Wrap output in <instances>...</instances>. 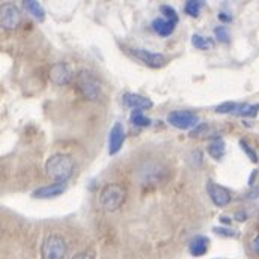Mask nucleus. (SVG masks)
Masks as SVG:
<instances>
[{"instance_id": "obj_26", "label": "nucleus", "mask_w": 259, "mask_h": 259, "mask_svg": "<svg viewBox=\"0 0 259 259\" xmlns=\"http://www.w3.org/2000/svg\"><path fill=\"white\" fill-rule=\"evenodd\" d=\"M209 125L208 124H202V125H199V127H196V130H193L192 133H190V136L192 137H205L208 133H209Z\"/></svg>"}, {"instance_id": "obj_32", "label": "nucleus", "mask_w": 259, "mask_h": 259, "mask_svg": "<svg viewBox=\"0 0 259 259\" xmlns=\"http://www.w3.org/2000/svg\"><path fill=\"white\" fill-rule=\"evenodd\" d=\"M220 222H222V223H228V225H229V223H231V219H228V217H220Z\"/></svg>"}, {"instance_id": "obj_9", "label": "nucleus", "mask_w": 259, "mask_h": 259, "mask_svg": "<svg viewBox=\"0 0 259 259\" xmlns=\"http://www.w3.org/2000/svg\"><path fill=\"white\" fill-rule=\"evenodd\" d=\"M49 78L50 81H53L58 86H64L66 83L71 81L72 78V71L71 66L65 62H59V64L52 65V68L49 69Z\"/></svg>"}, {"instance_id": "obj_30", "label": "nucleus", "mask_w": 259, "mask_h": 259, "mask_svg": "<svg viewBox=\"0 0 259 259\" xmlns=\"http://www.w3.org/2000/svg\"><path fill=\"white\" fill-rule=\"evenodd\" d=\"M243 214H244L243 211L237 212V215H235V220H238V222H244V220L247 219V215H243Z\"/></svg>"}, {"instance_id": "obj_11", "label": "nucleus", "mask_w": 259, "mask_h": 259, "mask_svg": "<svg viewBox=\"0 0 259 259\" xmlns=\"http://www.w3.org/2000/svg\"><path fill=\"white\" fill-rule=\"evenodd\" d=\"M122 103L125 107L128 109H133V110H148L151 109L154 104L152 101L148 98V97H143V95H139V94H125L122 97Z\"/></svg>"}, {"instance_id": "obj_15", "label": "nucleus", "mask_w": 259, "mask_h": 259, "mask_svg": "<svg viewBox=\"0 0 259 259\" xmlns=\"http://www.w3.org/2000/svg\"><path fill=\"white\" fill-rule=\"evenodd\" d=\"M24 9L38 21H44L46 20V9L42 8V5L36 0H24L23 2Z\"/></svg>"}, {"instance_id": "obj_2", "label": "nucleus", "mask_w": 259, "mask_h": 259, "mask_svg": "<svg viewBox=\"0 0 259 259\" xmlns=\"http://www.w3.org/2000/svg\"><path fill=\"white\" fill-rule=\"evenodd\" d=\"M75 88H77L78 94L83 98H86L88 101H98L101 97V92H103L100 81L88 69H81L77 72Z\"/></svg>"}, {"instance_id": "obj_19", "label": "nucleus", "mask_w": 259, "mask_h": 259, "mask_svg": "<svg viewBox=\"0 0 259 259\" xmlns=\"http://www.w3.org/2000/svg\"><path fill=\"white\" fill-rule=\"evenodd\" d=\"M130 119H131V124L139 128H145L151 125V119L143 113V110H133L130 115Z\"/></svg>"}, {"instance_id": "obj_25", "label": "nucleus", "mask_w": 259, "mask_h": 259, "mask_svg": "<svg viewBox=\"0 0 259 259\" xmlns=\"http://www.w3.org/2000/svg\"><path fill=\"white\" fill-rule=\"evenodd\" d=\"M214 234L217 235H222V237H228V238H234V237H238V232L231 229V228H226V226H219V228H214L212 229Z\"/></svg>"}, {"instance_id": "obj_21", "label": "nucleus", "mask_w": 259, "mask_h": 259, "mask_svg": "<svg viewBox=\"0 0 259 259\" xmlns=\"http://www.w3.org/2000/svg\"><path fill=\"white\" fill-rule=\"evenodd\" d=\"M214 36L219 42L222 44H228L231 41V35H229V30L225 27V26H215L214 27Z\"/></svg>"}, {"instance_id": "obj_6", "label": "nucleus", "mask_w": 259, "mask_h": 259, "mask_svg": "<svg viewBox=\"0 0 259 259\" xmlns=\"http://www.w3.org/2000/svg\"><path fill=\"white\" fill-rule=\"evenodd\" d=\"M0 23L6 30H15L21 24V12L14 3H3L0 11Z\"/></svg>"}, {"instance_id": "obj_27", "label": "nucleus", "mask_w": 259, "mask_h": 259, "mask_svg": "<svg viewBox=\"0 0 259 259\" xmlns=\"http://www.w3.org/2000/svg\"><path fill=\"white\" fill-rule=\"evenodd\" d=\"M252 250L255 255H259V234H256V237L252 241Z\"/></svg>"}, {"instance_id": "obj_1", "label": "nucleus", "mask_w": 259, "mask_h": 259, "mask_svg": "<svg viewBox=\"0 0 259 259\" xmlns=\"http://www.w3.org/2000/svg\"><path fill=\"white\" fill-rule=\"evenodd\" d=\"M74 172V161L66 154H53L46 161V175L55 183H66Z\"/></svg>"}, {"instance_id": "obj_17", "label": "nucleus", "mask_w": 259, "mask_h": 259, "mask_svg": "<svg viewBox=\"0 0 259 259\" xmlns=\"http://www.w3.org/2000/svg\"><path fill=\"white\" fill-rule=\"evenodd\" d=\"M259 113V104H247V103H243V104H238L237 106V110L234 115L237 116H243V118H256Z\"/></svg>"}, {"instance_id": "obj_24", "label": "nucleus", "mask_w": 259, "mask_h": 259, "mask_svg": "<svg viewBox=\"0 0 259 259\" xmlns=\"http://www.w3.org/2000/svg\"><path fill=\"white\" fill-rule=\"evenodd\" d=\"M237 106L238 103H232V101H228V103H222L220 106L215 107V113H235L237 110Z\"/></svg>"}, {"instance_id": "obj_4", "label": "nucleus", "mask_w": 259, "mask_h": 259, "mask_svg": "<svg viewBox=\"0 0 259 259\" xmlns=\"http://www.w3.org/2000/svg\"><path fill=\"white\" fill-rule=\"evenodd\" d=\"M66 250L68 246L64 238L61 235L52 234L44 240L41 247V255L42 259H65Z\"/></svg>"}, {"instance_id": "obj_3", "label": "nucleus", "mask_w": 259, "mask_h": 259, "mask_svg": "<svg viewBox=\"0 0 259 259\" xmlns=\"http://www.w3.org/2000/svg\"><path fill=\"white\" fill-rule=\"evenodd\" d=\"M125 200V189L121 184H107L103 187L98 196L100 205L106 211H116Z\"/></svg>"}, {"instance_id": "obj_16", "label": "nucleus", "mask_w": 259, "mask_h": 259, "mask_svg": "<svg viewBox=\"0 0 259 259\" xmlns=\"http://www.w3.org/2000/svg\"><path fill=\"white\" fill-rule=\"evenodd\" d=\"M225 149H226L225 142H223L220 137L214 139V140L208 145V154H209L214 160H222L223 155H225Z\"/></svg>"}, {"instance_id": "obj_23", "label": "nucleus", "mask_w": 259, "mask_h": 259, "mask_svg": "<svg viewBox=\"0 0 259 259\" xmlns=\"http://www.w3.org/2000/svg\"><path fill=\"white\" fill-rule=\"evenodd\" d=\"M240 146H241V149L246 152V155L250 158V161L256 164V163L259 161V157H258V154H256V151H255V149H253V148H252V146H250L244 139H243V140H240Z\"/></svg>"}, {"instance_id": "obj_20", "label": "nucleus", "mask_w": 259, "mask_h": 259, "mask_svg": "<svg viewBox=\"0 0 259 259\" xmlns=\"http://www.w3.org/2000/svg\"><path fill=\"white\" fill-rule=\"evenodd\" d=\"M184 11H186L187 15L196 18V17H199V14H200V11H202V3L197 2V0H189V2H186V5H184Z\"/></svg>"}, {"instance_id": "obj_10", "label": "nucleus", "mask_w": 259, "mask_h": 259, "mask_svg": "<svg viewBox=\"0 0 259 259\" xmlns=\"http://www.w3.org/2000/svg\"><path fill=\"white\" fill-rule=\"evenodd\" d=\"M124 142H125V130H124V125L121 122H115V125L112 127L110 134H109V154L110 155L118 154L122 149Z\"/></svg>"}, {"instance_id": "obj_12", "label": "nucleus", "mask_w": 259, "mask_h": 259, "mask_svg": "<svg viewBox=\"0 0 259 259\" xmlns=\"http://www.w3.org/2000/svg\"><path fill=\"white\" fill-rule=\"evenodd\" d=\"M65 190H66V183H53L50 186H44V187L36 189L32 193V196L35 199H53V197L61 196Z\"/></svg>"}, {"instance_id": "obj_31", "label": "nucleus", "mask_w": 259, "mask_h": 259, "mask_svg": "<svg viewBox=\"0 0 259 259\" xmlns=\"http://www.w3.org/2000/svg\"><path fill=\"white\" fill-rule=\"evenodd\" d=\"M258 175V170H253L252 172V177H250V180H249V186H252L253 183H255V177Z\"/></svg>"}, {"instance_id": "obj_33", "label": "nucleus", "mask_w": 259, "mask_h": 259, "mask_svg": "<svg viewBox=\"0 0 259 259\" xmlns=\"http://www.w3.org/2000/svg\"><path fill=\"white\" fill-rule=\"evenodd\" d=\"M258 223H259V214H258Z\"/></svg>"}, {"instance_id": "obj_13", "label": "nucleus", "mask_w": 259, "mask_h": 259, "mask_svg": "<svg viewBox=\"0 0 259 259\" xmlns=\"http://www.w3.org/2000/svg\"><path fill=\"white\" fill-rule=\"evenodd\" d=\"M151 26H152L154 32L158 33L161 38L170 36V35L175 32V27H177L175 23H172V21H169V20H166V18H155V20L152 21Z\"/></svg>"}, {"instance_id": "obj_18", "label": "nucleus", "mask_w": 259, "mask_h": 259, "mask_svg": "<svg viewBox=\"0 0 259 259\" xmlns=\"http://www.w3.org/2000/svg\"><path fill=\"white\" fill-rule=\"evenodd\" d=\"M192 46H193L194 49H197V50L205 52V50H209V49L214 47V39H211L208 36H202L199 33H194L193 36H192Z\"/></svg>"}, {"instance_id": "obj_28", "label": "nucleus", "mask_w": 259, "mask_h": 259, "mask_svg": "<svg viewBox=\"0 0 259 259\" xmlns=\"http://www.w3.org/2000/svg\"><path fill=\"white\" fill-rule=\"evenodd\" d=\"M72 259H95L91 253H77V255H74Z\"/></svg>"}, {"instance_id": "obj_29", "label": "nucleus", "mask_w": 259, "mask_h": 259, "mask_svg": "<svg viewBox=\"0 0 259 259\" xmlns=\"http://www.w3.org/2000/svg\"><path fill=\"white\" fill-rule=\"evenodd\" d=\"M219 18H220L223 23H229V21H231V15H229V14H225V12H220V14H219Z\"/></svg>"}, {"instance_id": "obj_14", "label": "nucleus", "mask_w": 259, "mask_h": 259, "mask_svg": "<svg viewBox=\"0 0 259 259\" xmlns=\"http://www.w3.org/2000/svg\"><path fill=\"white\" fill-rule=\"evenodd\" d=\"M208 246H209V240L205 235H196L192 238L190 244H189V250L192 253V256H202L208 252Z\"/></svg>"}, {"instance_id": "obj_5", "label": "nucleus", "mask_w": 259, "mask_h": 259, "mask_svg": "<svg viewBox=\"0 0 259 259\" xmlns=\"http://www.w3.org/2000/svg\"><path fill=\"white\" fill-rule=\"evenodd\" d=\"M167 122L178 130H190L199 122V118L190 110H172L167 115Z\"/></svg>"}, {"instance_id": "obj_8", "label": "nucleus", "mask_w": 259, "mask_h": 259, "mask_svg": "<svg viewBox=\"0 0 259 259\" xmlns=\"http://www.w3.org/2000/svg\"><path fill=\"white\" fill-rule=\"evenodd\" d=\"M206 192H208L211 202L219 208L228 206L231 203V200H232V196L229 193V190H226L225 187H222V186H219V184H215L212 181H209L206 184Z\"/></svg>"}, {"instance_id": "obj_7", "label": "nucleus", "mask_w": 259, "mask_h": 259, "mask_svg": "<svg viewBox=\"0 0 259 259\" xmlns=\"http://www.w3.org/2000/svg\"><path fill=\"white\" fill-rule=\"evenodd\" d=\"M130 53L133 58H136L137 61H140L142 64H145L146 66L152 68V69H158L163 68L166 65V56L161 53H154L145 49H130Z\"/></svg>"}, {"instance_id": "obj_22", "label": "nucleus", "mask_w": 259, "mask_h": 259, "mask_svg": "<svg viewBox=\"0 0 259 259\" xmlns=\"http://www.w3.org/2000/svg\"><path fill=\"white\" fill-rule=\"evenodd\" d=\"M160 11H161V14L164 15V18H166V20H169V21H172V23L178 24L180 17H178L177 11H175L172 6H169V5H161V6H160Z\"/></svg>"}]
</instances>
